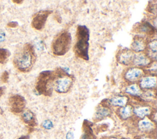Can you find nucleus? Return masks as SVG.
<instances>
[{
    "label": "nucleus",
    "mask_w": 157,
    "mask_h": 139,
    "mask_svg": "<svg viewBox=\"0 0 157 139\" xmlns=\"http://www.w3.org/2000/svg\"><path fill=\"white\" fill-rule=\"evenodd\" d=\"M36 59V55L33 46L27 43L15 53L13 63L19 71L28 72L33 66Z\"/></svg>",
    "instance_id": "obj_1"
},
{
    "label": "nucleus",
    "mask_w": 157,
    "mask_h": 139,
    "mask_svg": "<svg viewBox=\"0 0 157 139\" xmlns=\"http://www.w3.org/2000/svg\"><path fill=\"white\" fill-rule=\"evenodd\" d=\"M90 31L85 25H78L76 31V42L74 51L77 58L88 61L89 60Z\"/></svg>",
    "instance_id": "obj_2"
},
{
    "label": "nucleus",
    "mask_w": 157,
    "mask_h": 139,
    "mask_svg": "<svg viewBox=\"0 0 157 139\" xmlns=\"http://www.w3.org/2000/svg\"><path fill=\"white\" fill-rule=\"evenodd\" d=\"M72 37L70 32L63 31L59 32L54 39L52 44V50L56 56H63L70 49Z\"/></svg>",
    "instance_id": "obj_3"
},
{
    "label": "nucleus",
    "mask_w": 157,
    "mask_h": 139,
    "mask_svg": "<svg viewBox=\"0 0 157 139\" xmlns=\"http://www.w3.org/2000/svg\"><path fill=\"white\" fill-rule=\"evenodd\" d=\"M55 78V73L51 71L41 72L36 80V89L39 94L51 95L52 92V85Z\"/></svg>",
    "instance_id": "obj_4"
},
{
    "label": "nucleus",
    "mask_w": 157,
    "mask_h": 139,
    "mask_svg": "<svg viewBox=\"0 0 157 139\" xmlns=\"http://www.w3.org/2000/svg\"><path fill=\"white\" fill-rule=\"evenodd\" d=\"M55 73V78L53 84L55 90L60 93L68 92L72 85V78L62 69H58Z\"/></svg>",
    "instance_id": "obj_5"
},
{
    "label": "nucleus",
    "mask_w": 157,
    "mask_h": 139,
    "mask_svg": "<svg viewBox=\"0 0 157 139\" xmlns=\"http://www.w3.org/2000/svg\"><path fill=\"white\" fill-rule=\"evenodd\" d=\"M9 104L11 112L14 114H19L22 112L25 107L26 101L23 96L15 94L10 97Z\"/></svg>",
    "instance_id": "obj_6"
},
{
    "label": "nucleus",
    "mask_w": 157,
    "mask_h": 139,
    "mask_svg": "<svg viewBox=\"0 0 157 139\" xmlns=\"http://www.w3.org/2000/svg\"><path fill=\"white\" fill-rule=\"evenodd\" d=\"M52 12L49 10H43L36 13L31 22L32 27L39 31L43 30L45 27L48 17Z\"/></svg>",
    "instance_id": "obj_7"
},
{
    "label": "nucleus",
    "mask_w": 157,
    "mask_h": 139,
    "mask_svg": "<svg viewBox=\"0 0 157 139\" xmlns=\"http://www.w3.org/2000/svg\"><path fill=\"white\" fill-rule=\"evenodd\" d=\"M135 55L133 51L127 48H124L118 53L117 59L121 64L129 65L131 63H133Z\"/></svg>",
    "instance_id": "obj_8"
},
{
    "label": "nucleus",
    "mask_w": 157,
    "mask_h": 139,
    "mask_svg": "<svg viewBox=\"0 0 157 139\" xmlns=\"http://www.w3.org/2000/svg\"><path fill=\"white\" fill-rule=\"evenodd\" d=\"M131 47L133 52H140L144 50L147 47V43L143 37L136 36L134 38Z\"/></svg>",
    "instance_id": "obj_9"
},
{
    "label": "nucleus",
    "mask_w": 157,
    "mask_h": 139,
    "mask_svg": "<svg viewBox=\"0 0 157 139\" xmlns=\"http://www.w3.org/2000/svg\"><path fill=\"white\" fill-rule=\"evenodd\" d=\"M137 30L138 32L145 33L148 36H153L155 34V28L147 22H144L138 24Z\"/></svg>",
    "instance_id": "obj_10"
},
{
    "label": "nucleus",
    "mask_w": 157,
    "mask_h": 139,
    "mask_svg": "<svg viewBox=\"0 0 157 139\" xmlns=\"http://www.w3.org/2000/svg\"><path fill=\"white\" fill-rule=\"evenodd\" d=\"M143 75V71L137 68H133L129 69L125 74V78L130 81H135L141 77Z\"/></svg>",
    "instance_id": "obj_11"
},
{
    "label": "nucleus",
    "mask_w": 157,
    "mask_h": 139,
    "mask_svg": "<svg viewBox=\"0 0 157 139\" xmlns=\"http://www.w3.org/2000/svg\"><path fill=\"white\" fill-rule=\"evenodd\" d=\"M82 139H96L93 134V130L91 127L90 122L85 120L83 124V134L82 136Z\"/></svg>",
    "instance_id": "obj_12"
},
{
    "label": "nucleus",
    "mask_w": 157,
    "mask_h": 139,
    "mask_svg": "<svg viewBox=\"0 0 157 139\" xmlns=\"http://www.w3.org/2000/svg\"><path fill=\"white\" fill-rule=\"evenodd\" d=\"M140 85L144 89H150L156 86V78L155 77H143L140 81Z\"/></svg>",
    "instance_id": "obj_13"
},
{
    "label": "nucleus",
    "mask_w": 157,
    "mask_h": 139,
    "mask_svg": "<svg viewBox=\"0 0 157 139\" xmlns=\"http://www.w3.org/2000/svg\"><path fill=\"white\" fill-rule=\"evenodd\" d=\"M22 119L25 123L30 126H35L36 125L35 117L33 113L30 110L25 112L22 115Z\"/></svg>",
    "instance_id": "obj_14"
},
{
    "label": "nucleus",
    "mask_w": 157,
    "mask_h": 139,
    "mask_svg": "<svg viewBox=\"0 0 157 139\" xmlns=\"http://www.w3.org/2000/svg\"><path fill=\"white\" fill-rule=\"evenodd\" d=\"M150 61L147 56L143 54H139L135 55V57L133 60V63L139 66H145L150 63Z\"/></svg>",
    "instance_id": "obj_15"
},
{
    "label": "nucleus",
    "mask_w": 157,
    "mask_h": 139,
    "mask_svg": "<svg viewBox=\"0 0 157 139\" xmlns=\"http://www.w3.org/2000/svg\"><path fill=\"white\" fill-rule=\"evenodd\" d=\"M126 97H114L111 99L110 102L112 105L115 106H124L127 102Z\"/></svg>",
    "instance_id": "obj_16"
},
{
    "label": "nucleus",
    "mask_w": 157,
    "mask_h": 139,
    "mask_svg": "<svg viewBox=\"0 0 157 139\" xmlns=\"http://www.w3.org/2000/svg\"><path fill=\"white\" fill-rule=\"evenodd\" d=\"M11 55L10 52L6 48H0V64H4Z\"/></svg>",
    "instance_id": "obj_17"
},
{
    "label": "nucleus",
    "mask_w": 157,
    "mask_h": 139,
    "mask_svg": "<svg viewBox=\"0 0 157 139\" xmlns=\"http://www.w3.org/2000/svg\"><path fill=\"white\" fill-rule=\"evenodd\" d=\"M139 126L140 129L143 130H150L151 129H152V127L153 126L152 122L151 121H150L149 120H147L140 121L139 122Z\"/></svg>",
    "instance_id": "obj_18"
},
{
    "label": "nucleus",
    "mask_w": 157,
    "mask_h": 139,
    "mask_svg": "<svg viewBox=\"0 0 157 139\" xmlns=\"http://www.w3.org/2000/svg\"><path fill=\"white\" fill-rule=\"evenodd\" d=\"M109 110L104 107H101L98 109V110L96 111L95 114V117L96 119H102L107 115H109Z\"/></svg>",
    "instance_id": "obj_19"
},
{
    "label": "nucleus",
    "mask_w": 157,
    "mask_h": 139,
    "mask_svg": "<svg viewBox=\"0 0 157 139\" xmlns=\"http://www.w3.org/2000/svg\"><path fill=\"white\" fill-rule=\"evenodd\" d=\"M135 113L137 116L140 118H143L150 113V109L147 107H140L135 110Z\"/></svg>",
    "instance_id": "obj_20"
},
{
    "label": "nucleus",
    "mask_w": 157,
    "mask_h": 139,
    "mask_svg": "<svg viewBox=\"0 0 157 139\" xmlns=\"http://www.w3.org/2000/svg\"><path fill=\"white\" fill-rule=\"evenodd\" d=\"M140 89L137 85H131L127 87L126 89V92L131 95H139L140 94Z\"/></svg>",
    "instance_id": "obj_21"
},
{
    "label": "nucleus",
    "mask_w": 157,
    "mask_h": 139,
    "mask_svg": "<svg viewBox=\"0 0 157 139\" xmlns=\"http://www.w3.org/2000/svg\"><path fill=\"white\" fill-rule=\"evenodd\" d=\"M131 113V109L130 106H127V107H124L120 110V116L123 119H127L128 118Z\"/></svg>",
    "instance_id": "obj_22"
},
{
    "label": "nucleus",
    "mask_w": 157,
    "mask_h": 139,
    "mask_svg": "<svg viewBox=\"0 0 157 139\" xmlns=\"http://www.w3.org/2000/svg\"><path fill=\"white\" fill-rule=\"evenodd\" d=\"M148 48H149V50L151 53H152V57L155 58L156 59V51H157V42L156 40L155 39L148 44Z\"/></svg>",
    "instance_id": "obj_23"
},
{
    "label": "nucleus",
    "mask_w": 157,
    "mask_h": 139,
    "mask_svg": "<svg viewBox=\"0 0 157 139\" xmlns=\"http://www.w3.org/2000/svg\"><path fill=\"white\" fill-rule=\"evenodd\" d=\"M8 80H9V72L7 71H4L1 75V81L3 83L6 84L8 81Z\"/></svg>",
    "instance_id": "obj_24"
},
{
    "label": "nucleus",
    "mask_w": 157,
    "mask_h": 139,
    "mask_svg": "<svg viewBox=\"0 0 157 139\" xmlns=\"http://www.w3.org/2000/svg\"><path fill=\"white\" fill-rule=\"evenodd\" d=\"M43 127H44L46 129H51L53 127V123L51 121L49 120H46L43 124Z\"/></svg>",
    "instance_id": "obj_25"
},
{
    "label": "nucleus",
    "mask_w": 157,
    "mask_h": 139,
    "mask_svg": "<svg viewBox=\"0 0 157 139\" xmlns=\"http://www.w3.org/2000/svg\"><path fill=\"white\" fill-rule=\"evenodd\" d=\"M18 26V23L17 22H9L7 24V27L11 28H14Z\"/></svg>",
    "instance_id": "obj_26"
},
{
    "label": "nucleus",
    "mask_w": 157,
    "mask_h": 139,
    "mask_svg": "<svg viewBox=\"0 0 157 139\" xmlns=\"http://www.w3.org/2000/svg\"><path fill=\"white\" fill-rule=\"evenodd\" d=\"M5 39V33L4 31L0 30V42L4 41Z\"/></svg>",
    "instance_id": "obj_27"
},
{
    "label": "nucleus",
    "mask_w": 157,
    "mask_h": 139,
    "mask_svg": "<svg viewBox=\"0 0 157 139\" xmlns=\"http://www.w3.org/2000/svg\"><path fill=\"white\" fill-rule=\"evenodd\" d=\"M67 139H72L74 138V134L72 133L69 132L68 133L67 135Z\"/></svg>",
    "instance_id": "obj_28"
},
{
    "label": "nucleus",
    "mask_w": 157,
    "mask_h": 139,
    "mask_svg": "<svg viewBox=\"0 0 157 139\" xmlns=\"http://www.w3.org/2000/svg\"><path fill=\"white\" fill-rule=\"evenodd\" d=\"M4 87H0V97H1L4 93Z\"/></svg>",
    "instance_id": "obj_29"
},
{
    "label": "nucleus",
    "mask_w": 157,
    "mask_h": 139,
    "mask_svg": "<svg viewBox=\"0 0 157 139\" xmlns=\"http://www.w3.org/2000/svg\"><path fill=\"white\" fill-rule=\"evenodd\" d=\"M12 1L15 4H21L23 3V1H17V0H13Z\"/></svg>",
    "instance_id": "obj_30"
},
{
    "label": "nucleus",
    "mask_w": 157,
    "mask_h": 139,
    "mask_svg": "<svg viewBox=\"0 0 157 139\" xmlns=\"http://www.w3.org/2000/svg\"><path fill=\"white\" fill-rule=\"evenodd\" d=\"M18 139H29V136L28 135H24V136H22L20 138H19Z\"/></svg>",
    "instance_id": "obj_31"
},
{
    "label": "nucleus",
    "mask_w": 157,
    "mask_h": 139,
    "mask_svg": "<svg viewBox=\"0 0 157 139\" xmlns=\"http://www.w3.org/2000/svg\"><path fill=\"white\" fill-rule=\"evenodd\" d=\"M143 139H149V138H143Z\"/></svg>",
    "instance_id": "obj_32"
},
{
    "label": "nucleus",
    "mask_w": 157,
    "mask_h": 139,
    "mask_svg": "<svg viewBox=\"0 0 157 139\" xmlns=\"http://www.w3.org/2000/svg\"><path fill=\"white\" fill-rule=\"evenodd\" d=\"M112 139H116V138H112Z\"/></svg>",
    "instance_id": "obj_33"
}]
</instances>
